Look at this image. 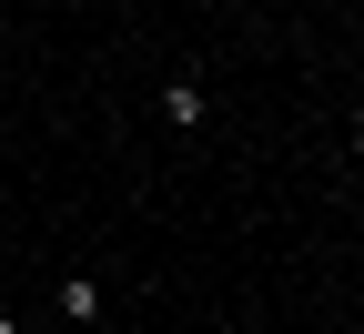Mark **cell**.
<instances>
[{"mask_svg": "<svg viewBox=\"0 0 364 334\" xmlns=\"http://www.w3.org/2000/svg\"><path fill=\"white\" fill-rule=\"evenodd\" d=\"M203 112H213L203 71H172V81H162V122H172V132H203Z\"/></svg>", "mask_w": 364, "mask_h": 334, "instance_id": "1", "label": "cell"}, {"mask_svg": "<svg viewBox=\"0 0 364 334\" xmlns=\"http://www.w3.org/2000/svg\"><path fill=\"white\" fill-rule=\"evenodd\" d=\"M51 304H61V324H102V283H91V273H61Z\"/></svg>", "mask_w": 364, "mask_h": 334, "instance_id": "2", "label": "cell"}, {"mask_svg": "<svg viewBox=\"0 0 364 334\" xmlns=\"http://www.w3.org/2000/svg\"><path fill=\"white\" fill-rule=\"evenodd\" d=\"M0 334H21V314H0Z\"/></svg>", "mask_w": 364, "mask_h": 334, "instance_id": "3", "label": "cell"}, {"mask_svg": "<svg viewBox=\"0 0 364 334\" xmlns=\"http://www.w3.org/2000/svg\"><path fill=\"white\" fill-rule=\"evenodd\" d=\"M354 142H364V112H354Z\"/></svg>", "mask_w": 364, "mask_h": 334, "instance_id": "4", "label": "cell"}]
</instances>
